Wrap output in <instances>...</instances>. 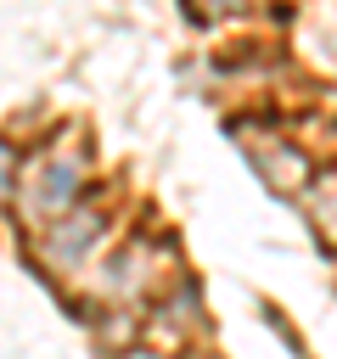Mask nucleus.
Wrapping results in <instances>:
<instances>
[{"mask_svg": "<svg viewBox=\"0 0 337 359\" xmlns=\"http://www.w3.org/2000/svg\"><path fill=\"white\" fill-rule=\"evenodd\" d=\"M95 230H101V224H95L90 213H79V219H62V230L51 236V258H56V264H73V258L84 252V241H95Z\"/></svg>", "mask_w": 337, "mask_h": 359, "instance_id": "nucleus-1", "label": "nucleus"}]
</instances>
